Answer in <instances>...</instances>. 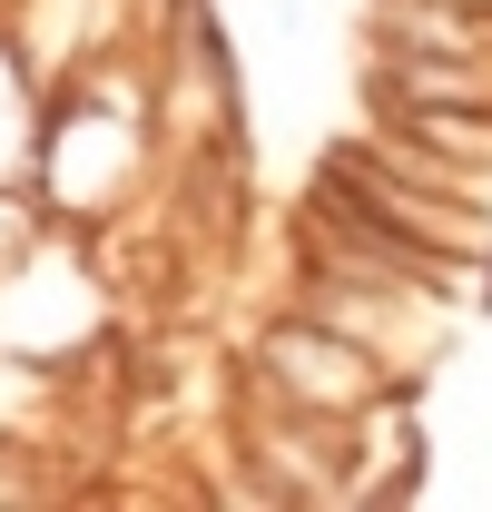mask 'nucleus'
Here are the masks:
<instances>
[{
	"mask_svg": "<svg viewBox=\"0 0 492 512\" xmlns=\"http://www.w3.org/2000/svg\"><path fill=\"white\" fill-rule=\"evenodd\" d=\"M246 375L296 394V404H315V414H365L374 394L394 384L355 335H335V325H315V316H266L246 335Z\"/></svg>",
	"mask_w": 492,
	"mask_h": 512,
	"instance_id": "f257e3e1",
	"label": "nucleus"
},
{
	"mask_svg": "<svg viewBox=\"0 0 492 512\" xmlns=\"http://www.w3.org/2000/svg\"><path fill=\"white\" fill-rule=\"evenodd\" d=\"M325 178L355 197V207H374L394 237H424V247H443V256H492V207H463V197L414 188V178L384 158V138H374V128L325 148Z\"/></svg>",
	"mask_w": 492,
	"mask_h": 512,
	"instance_id": "f03ea898",
	"label": "nucleus"
},
{
	"mask_svg": "<svg viewBox=\"0 0 492 512\" xmlns=\"http://www.w3.org/2000/svg\"><path fill=\"white\" fill-rule=\"evenodd\" d=\"M365 109L384 138H414L433 158H463V168H492V109L483 99H394V89H365Z\"/></svg>",
	"mask_w": 492,
	"mask_h": 512,
	"instance_id": "7ed1b4c3",
	"label": "nucleus"
},
{
	"mask_svg": "<svg viewBox=\"0 0 492 512\" xmlns=\"http://www.w3.org/2000/svg\"><path fill=\"white\" fill-rule=\"evenodd\" d=\"M365 89L394 99H483L492 109V60H453V50H414V40H365Z\"/></svg>",
	"mask_w": 492,
	"mask_h": 512,
	"instance_id": "20e7f679",
	"label": "nucleus"
}]
</instances>
